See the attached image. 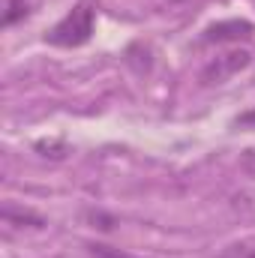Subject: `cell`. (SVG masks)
Instances as JSON below:
<instances>
[{"label":"cell","mask_w":255,"mask_h":258,"mask_svg":"<svg viewBox=\"0 0 255 258\" xmlns=\"http://www.w3.org/2000/svg\"><path fill=\"white\" fill-rule=\"evenodd\" d=\"M93 27H96V6L90 0H78L63 18L45 33V42L57 45V48H81L84 42H90Z\"/></svg>","instance_id":"1"},{"label":"cell","mask_w":255,"mask_h":258,"mask_svg":"<svg viewBox=\"0 0 255 258\" xmlns=\"http://www.w3.org/2000/svg\"><path fill=\"white\" fill-rule=\"evenodd\" d=\"M249 63H252V51H246V48H231V51L213 57L210 63L201 69V84H222V81L234 78L240 69H246Z\"/></svg>","instance_id":"2"},{"label":"cell","mask_w":255,"mask_h":258,"mask_svg":"<svg viewBox=\"0 0 255 258\" xmlns=\"http://www.w3.org/2000/svg\"><path fill=\"white\" fill-rule=\"evenodd\" d=\"M252 33H255L252 21H246V18H228V21H216V24L204 27L201 42L204 45H213V42H240V39H249Z\"/></svg>","instance_id":"3"},{"label":"cell","mask_w":255,"mask_h":258,"mask_svg":"<svg viewBox=\"0 0 255 258\" xmlns=\"http://www.w3.org/2000/svg\"><path fill=\"white\" fill-rule=\"evenodd\" d=\"M36 9H39V0H3V18H0V24L12 27V24L30 18Z\"/></svg>","instance_id":"4"},{"label":"cell","mask_w":255,"mask_h":258,"mask_svg":"<svg viewBox=\"0 0 255 258\" xmlns=\"http://www.w3.org/2000/svg\"><path fill=\"white\" fill-rule=\"evenodd\" d=\"M3 222L6 225H30V228H42L45 225V219L39 216V213H33V210H27V207H15V204H6L3 207Z\"/></svg>","instance_id":"5"},{"label":"cell","mask_w":255,"mask_h":258,"mask_svg":"<svg viewBox=\"0 0 255 258\" xmlns=\"http://www.w3.org/2000/svg\"><path fill=\"white\" fill-rule=\"evenodd\" d=\"M219 258H255V243H231L222 249Z\"/></svg>","instance_id":"6"},{"label":"cell","mask_w":255,"mask_h":258,"mask_svg":"<svg viewBox=\"0 0 255 258\" xmlns=\"http://www.w3.org/2000/svg\"><path fill=\"white\" fill-rule=\"evenodd\" d=\"M90 249V255L93 258H135L123 252V249H114V246H105V243H93V246H87Z\"/></svg>","instance_id":"7"},{"label":"cell","mask_w":255,"mask_h":258,"mask_svg":"<svg viewBox=\"0 0 255 258\" xmlns=\"http://www.w3.org/2000/svg\"><path fill=\"white\" fill-rule=\"evenodd\" d=\"M249 120H255V111H252V114H243V117H240V123H249Z\"/></svg>","instance_id":"8"}]
</instances>
